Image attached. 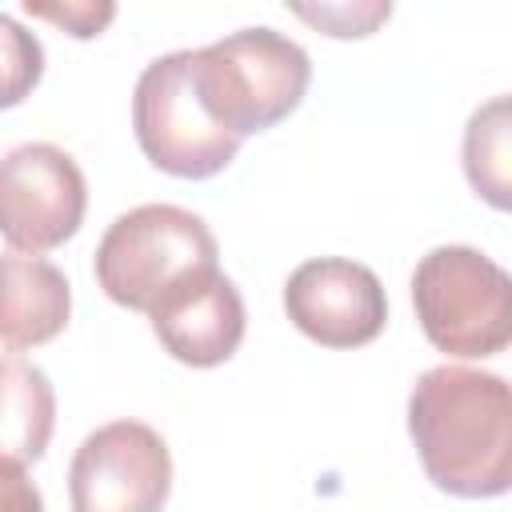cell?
Masks as SVG:
<instances>
[{"mask_svg": "<svg viewBox=\"0 0 512 512\" xmlns=\"http://www.w3.org/2000/svg\"><path fill=\"white\" fill-rule=\"evenodd\" d=\"M408 432L424 476L460 500L512 492V384L484 368L440 364L408 396Z\"/></svg>", "mask_w": 512, "mask_h": 512, "instance_id": "cell-1", "label": "cell"}, {"mask_svg": "<svg viewBox=\"0 0 512 512\" xmlns=\"http://www.w3.org/2000/svg\"><path fill=\"white\" fill-rule=\"evenodd\" d=\"M308 80V52L268 24L192 48V84L204 112L240 140L296 112Z\"/></svg>", "mask_w": 512, "mask_h": 512, "instance_id": "cell-2", "label": "cell"}, {"mask_svg": "<svg viewBox=\"0 0 512 512\" xmlns=\"http://www.w3.org/2000/svg\"><path fill=\"white\" fill-rule=\"evenodd\" d=\"M92 268L112 304L152 316L164 296L216 268V236L180 204H140L108 224Z\"/></svg>", "mask_w": 512, "mask_h": 512, "instance_id": "cell-3", "label": "cell"}, {"mask_svg": "<svg viewBox=\"0 0 512 512\" xmlns=\"http://www.w3.org/2000/svg\"><path fill=\"white\" fill-rule=\"evenodd\" d=\"M416 320L432 348L476 360L512 344V272L468 244H440L412 272Z\"/></svg>", "mask_w": 512, "mask_h": 512, "instance_id": "cell-4", "label": "cell"}, {"mask_svg": "<svg viewBox=\"0 0 512 512\" xmlns=\"http://www.w3.org/2000/svg\"><path fill=\"white\" fill-rule=\"evenodd\" d=\"M132 128L140 152L160 172L180 180H208L224 172L240 152V136L224 132L196 96L192 48L164 52L140 72L132 96Z\"/></svg>", "mask_w": 512, "mask_h": 512, "instance_id": "cell-5", "label": "cell"}, {"mask_svg": "<svg viewBox=\"0 0 512 512\" xmlns=\"http://www.w3.org/2000/svg\"><path fill=\"white\" fill-rule=\"evenodd\" d=\"M168 492V444L140 420H112L88 432L68 464L72 512H160Z\"/></svg>", "mask_w": 512, "mask_h": 512, "instance_id": "cell-6", "label": "cell"}, {"mask_svg": "<svg viewBox=\"0 0 512 512\" xmlns=\"http://www.w3.org/2000/svg\"><path fill=\"white\" fill-rule=\"evenodd\" d=\"M84 208V172L64 148L48 140L8 148L0 164V216L12 252L40 256L60 248L84 224Z\"/></svg>", "mask_w": 512, "mask_h": 512, "instance_id": "cell-7", "label": "cell"}, {"mask_svg": "<svg viewBox=\"0 0 512 512\" xmlns=\"http://www.w3.org/2000/svg\"><path fill=\"white\" fill-rule=\"evenodd\" d=\"M284 312L308 340L324 348H360L384 332L388 300L368 264L316 256L288 276Z\"/></svg>", "mask_w": 512, "mask_h": 512, "instance_id": "cell-8", "label": "cell"}, {"mask_svg": "<svg viewBox=\"0 0 512 512\" xmlns=\"http://www.w3.org/2000/svg\"><path fill=\"white\" fill-rule=\"evenodd\" d=\"M148 320L164 352L188 368H216L244 340V300L220 268L180 284L152 308Z\"/></svg>", "mask_w": 512, "mask_h": 512, "instance_id": "cell-9", "label": "cell"}, {"mask_svg": "<svg viewBox=\"0 0 512 512\" xmlns=\"http://www.w3.org/2000/svg\"><path fill=\"white\" fill-rule=\"evenodd\" d=\"M72 312V288L64 272L40 256L4 252V352L48 344L64 332Z\"/></svg>", "mask_w": 512, "mask_h": 512, "instance_id": "cell-10", "label": "cell"}, {"mask_svg": "<svg viewBox=\"0 0 512 512\" xmlns=\"http://www.w3.org/2000/svg\"><path fill=\"white\" fill-rule=\"evenodd\" d=\"M460 164L484 204H492L496 212H512V92L484 100L468 116Z\"/></svg>", "mask_w": 512, "mask_h": 512, "instance_id": "cell-11", "label": "cell"}, {"mask_svg": "<svg viewBox=\"0 0 512 512\" xmlns=\"http://www.w3.org/2000/svg\"><path fill=\"white\" fill-rule=\"evenodd\" d=\"M52 384L20 352H4V456L40 460L52 436Z\"/></svg>", "mask_w": 512, "mask_h": 512, "instance_id": "cell-12", "label": "cell"}, {"mask_svg": "<svg viewBox=\"0 0 512 512\" xmlns=\"http://www.w3.org/2000/svg\"><path fill=\"white\" fill-rule=\"evenodd\" d=\"M0 52H4V108H12L40 80V72H44V48L12 16H0Z\"/></svg>", "mask_w": 512, "mask_h": 512, "instance_id": "cell-13", "label": "cell"}, {"mask_svg": "<svg viewBox=\"0 0 512 512\" xmlns=\"http://www.w3.org/2000/svg\"><path fill=\"white\" fill-rule=\"evenodd\" d=\"M292 12L308 24H316L328 36L352 40V36H372L388 16L392 4L388 0H360V4H292Z\"/></svg>", "mask_w": 512, "mask_h": 512, "instance_id": "cell-14", "label": "cell"}, {"mask_svg": "<svg viewBox=\"0 0 512 512\" xmlns=\"http://www.w3.org/2000/svg\"><path fill=\"white\" fill-rule=\"evenodd\" d=\"M24 12L60 24V28H64L68 36H76V40H92V36H100L104 24L116 16V4H108V0H64V4H36V0H24Z\"/></svg>", "mask_w": 512, "mask_h": 512, "instance_id": "cell-15", "label": "cell"}, {"mask_svg": "<svg viewBox=\"0 0 512 512\" xmlns=\"http://www.w3.org/2000/svg\"><path fill=\"white\" fill-rule=\"evenodd\" d=\"M0 508L4 512H44V500L36 492V484L24 476V460L4 456L0 468Z\"/></svg>", "mask_w": 512, "mask_h": 512, "instance_id": "cell-16", "label": "cell"}]
</instances>
